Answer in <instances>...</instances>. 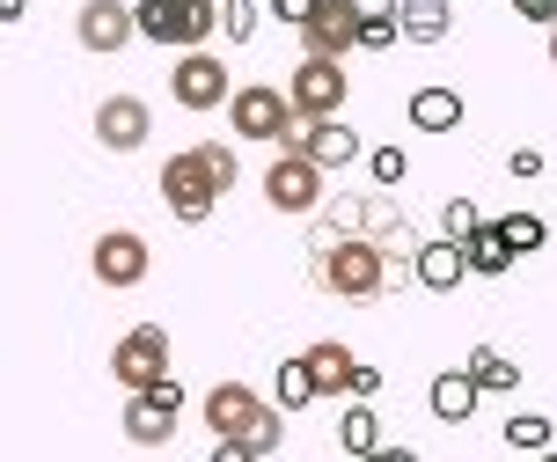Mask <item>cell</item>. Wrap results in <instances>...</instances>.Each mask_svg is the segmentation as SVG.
<instances>
[{"label": "cell", "instance_id": "6da1fadb", "mask_svg": "<svg viewBox=\"0 0 557 462\" xmlns=\"http://www.w3.org/2000/svg\"><path fill=\"white\" fill-rule=\"evenodd\" d=\"M315 287L337 301H374L389 287V250L374 235H323L315 243Z\"/></svg>", "mask_w": 557, "mask_h": 462}, {"label": "cell", "instance_id": "7a4b0ae2", "mask_svg": "<svg viewBox=\"0 0 557 462\" xmlns=\"http://www.w3.org/2000/svg\"><path fill=\"white\" fill-rule=\"evenodd\" d=\"M162 198H169V214L176 220H206L213 206L227 198V184H221V169L206 162V147H184V155H169L162 162Z\"/></svg>", "mask_w": 557, "mask_h": 462}, {"label": "cell", "instance_id": "3957f363", "mask_svg": "<svg viewBox=\"0 0 557 462\" xmlns=\"http://www.w3.org/2000/svg\"><path fill=\"white\" fill-rule=\"evenodd\" d=\"M227 125H235V139H272V147H286L294 139V125H301V110H294V96L272 82H250L227 96Z\"/></svg>", "mask_w": 557, "mask_h": 462}, {"label": "cell", "instance_id": "277c9868", "mask_svg": "<svg viewBox=\"0 0 557 462\" xmlns=\"http://www.w3.org/2000/svg\"><path fill=\"white\" fill-rule=\"evenodd\" d=\"M213 29H221V0H139V37H147V45L191 52Z\"/></svg>", "mask_w": 557, "mask_h": 462}, {"label": "cell", "instance_id": "5b68a950", "mask_svg": "<svg viewBox=\"0 0 557 462\" xmlns=\"http://www.w3.org/2000/svg\"><path fill=\"white\" fill-rule=\"evenodd\" d=\"M323 177H331V169L315 162L308 147H278L272 169H264V206H272V214H315V206H323Z\"/></svg>", "mask_w": 557, "mask_h": 462}, {"label": "cell", "instance_id": "8992f818", "mask_svg": "<svg viewBox=\"0 0 557 462\" xmlns=\"http://www.w3.org/2000/svg\"><path fill=\"white\" fill-rule=\"evenodd\" d=\"M176 418H184V389H176V375H162L154 389H133L125 440H133V448H169V440H176Z\"/></svg>", "mask_w": 557, "mask_h": 462}, {"label": "cell", "instance_id": "52a82bcc", "mask_svg": "<svg viewBox=\"0 0 557 462\" xmlns=\"http://www.w3.org/2000/svg\"><path fill=\"white\" fill-rule=\"evenodd\" d=\"M111 375L125 381V397H133V389H154V381L169 375V330L162 324H133L125 338H117V353H111Z\"/></svg>", "mask_w": 557, "mask_h": 462}, {"label": "cell", "instance_id": "ba28073f", "mask_svg": "<svg viewBox=\"0 0 557 462\" xmlns=\"http://www.w3.org/2000/svg\"><path fill=\"white\" fill-rule=\"evenodd\" d=\"M169 96L184 110H221L227 96H235V82H227L221 52H206V45H191V52L176 59V74H169Z\"/></svg>", "mask_w": 557, "mask_h": 462}, {"label": "cell", "instance_id": "9c48e42d", "mask_svg": "<svg viewBox=\"0 0 557 462\" xmlns=\"http://www.w3.org/2000/svg\"><path fill=\"white\" fill-rule=\"evenodd\" d=\"M286 96H294V110H301V118H337V110H345V59L308 52L301 66H294Z\"/></svg>", "mask_w": 557, "mask_h": 462}, {"label": "cell", "instance_id": "30bf717a", "mask_svg": "<svg viewBox=\"0 0 557 462\" xmlns=\"http://www.w3.org/2000/svg\"><path fill=\"white\" fill-rule=\"evenodd\" d=\"M147 265H154V257H147V243H139L133 228H103V235H96V250H88V272L103 279L111 294L139 287V279H147Z\"/></svg>", "mask_w": 557, "mask_h": 462}, {"label": "cell", "instance_id": "8fae6325", "mask_svg": "<svg viewBox=\"0 0 557 462\" xmlns=\"http://www.w3.org/2000/svg\"><path fill=\"white\" fill-rule=\"evenodd\" d=\"M74 37H82V52H125L139 37V8H125V0H82Z\"/></svg>", "mask_w": 557, "mask_h": 462}, {"label": "cell", "instance_id": "7c38bea8", "mask_svg": "<svg viewBox=\"0 0 557 462\" xmlns=\"http://www.w3.org/2000/svg\"><path fill=\"white\" fill-rule=\"evenodd\" d=\"M301 52H323V59L360 52V8L352 0H315V15L301 23Z\"/></svg>", "mask_w": 557, "mask_h": 462}, {"label": "cell", "instance_id": "4fadbf2b", "mask_svg": "<svg viewBox=\"0 0 557 462\" xmlns=\"http://www.w3.org/2000/svg\"><path fill=\"white\" fill-rule=\"evenodd\" d=\"M147 133H154V110L139 104V96H103V104H96V139H103L111 155L147 147Z\"/></svg>", "mask_w": 557, "mask_h": 462}, {"label": "cell", "instance_id": "5bb4252c", "mask_svg": "<svg viewBox=\"0 0 557 462\" xmlns=\"http://www.w3.org/2000/svg\"><path fill=\"white\" fill-rule=\"evenodd\" d=\"M286 147H308L323 169H352V162H360V133H352L345 118H301Z\"/></svg>", "mask_w": 557, "mask_h": 462}, {"label": "cell", "instance_id": "9a60e30c", "mask_svg": "<svg viewBox=\"0 0 557 462\" xmlns=\"http://www.w3.org/2000/svg\"><path fill=\"white\" fill-rule=\"evenodd\" d=\"M411 272H418V287H433V294H455V287L470 279V250L455 243V235H433V243H418Z\"/></svg>", "mask_w": 557, "mask_h": 462}, {"label": "cell", "instance_id": "2e32d148", "mask_svg": "<svg viewBox=\"0 0 557 462\" xmlns=\"http://www.w3.org/2000/svg\"><path fill=\"white\" fill-rule=\"evenodd\" d=\"M278 440H286V404H257V418L243 426V434H227V440H213L221 448V462H264V455H278Z\"/></svg>", "mask_w": 557, "mask_h": 462}, {"label": "cell", "instance_id": "e0dca14e", "mask_svg": "<svg viewBox=\"0 0 557 462\" xmlns=\"http://www.w3.org/2000/svg\"><path fill=\"white\" fill-rule=\"evenodd\" d=\"M257 404H264V397H257L250 381H213V397H206V426H213V440L243 434V426L257 418Z\"/></svg>", "mask_w": 557, "mask_h": 462}, {"label": "cell", "instance_id": "ac0fdd59", "mask_svg": "<svg viewBox=\"0 0 557 462\" xmlns=\"http://www.w3.org/2000/svg\"><path fill=\"white\" fill-rule=\"evenodd\" d=\"M476 389H484V381H476L470 367H462V375L447 367V375H433V389H425V404H433V418H441V426H462V418L476 411Z\"/></svg>", "mask_w": 557, "mask_h": 462}, {"label": "cell", "instance_id": "d6986e66", "mask_svg": "<svg viewBox=\"0 0 557 462\" xmlns=\"http://www.w3.org/2000/svg\"><path fill=\"white\" fill-rule=\"evenodd\" d=\"M308 367H315V389H323V404H331V397H352V375H360L352 345L323 338V345H308Z\"/></svg>", "mask_w": 557, "mask_h": 462}, {"label": "cell", "instance_id": "ffe728a7", "mask_svg": "<svg viewBox=\"0 0 557 462\" xmlns=\"http://www.w3.org/2000/svg\"><path fill=\"white\" fill-rule=\"evenodd\" d=\"M462 250H470V272H484V279H499L506 265L521 257V250H513V235H506V220H484V228H476Z\"/></svg>", "mask_w": 557, "mask_h": 462}, {"label": "cell", "instance_id": "44dd1931", "mask_svg": "<svg viewBox=\"0 0 557 462\" xmlns=\"http://www.w3.org/2000/svg\"><path fill=\"white\" fill-rule=\"evenodd\" d=\"M411 125L418 133H455V125H462V96H455V88H418Z\"/></svg>", "mask_w": 557, "mask_h": 462}, {"label": "cell", "instance_id": "7402d4cb", "mask_svg": "<svg viewBox=\"0 0 557 462\" xmlns=\"http://www.w3.org/2000/svg\"><path fill=\"white\" fill-rule=\"evenodd\" d=\"M337 448L345 455H382V418H374V404H352L337 418Z\"/></svg>", "mask_w": 557, "mask_h": 462}, {"label": "cell", "instance_id": "603a6c76", "mask_svg": "<svg viewBox=\"0 0 557 462\" xmlns=\"http://www.w3.org/2000/svg\"><path fill=\"white\" fill-rule=\"evenodd\" d=\"M396 15H404V37H411V45H441L447 23H455V15H447V0H404Z\"/></svg>", "mask_w": 557, "mask_h": 462}, {"label": "cell", "instance_id": "cb8c5ba5", "mask_svg": "<svg viewBox=\"0 0 557 462\" xmlns=\"http://www.w3.org/2000/svg\"><path fill=\"white\" fill-rule=\"evenodd\" d=\"M278 404L286 411H301V404H323V389H315V367L301 360H278Z\"/></svg>", "mask_w": 557, "mask_h": 462}, {"label": "cell", "instance_id": "d4e9b609", "mask_svg": "<svg viewBox=\"0 0 557 462\" xmlns=\"http://www.w3.org/2000/svg\"><path fill=\"white\" fill-rule=\"evenodd\" d=\"M470 375L484 381V389H521V360H506L499 345H476V353H470Z\"/></svg>", "mask_w": 557, "mask_h": 462}, {"label": "cell", "instance_id": "484cf974", "mask_svg": "<svg viewBox=\"0 0 557 462\" xmlns=\"http://www.w3.org/2000/svg\"><path fill=\"white\" fill-rule=\"evenodd\" d=\"M360 228H367L382 250H389V257H404V250H411V235H404V214H389V206H367Z\"/></svg>", "mask_w": 557, "mask_h": 462}, {"label": "cell", "instance_id": "4316f807", "mask_svg": "<svg viewBox=\"0 0 557 462\" xmlns=\"http://www.w3.org/2000/svg\"><path fill=\"white\" fill-rule=\"evenodd\" d=\"M506 448H550V418H543V411H513V418H506Z\"/></svg>", "mask_w": 557, "mask_h": 462}, {"label": "cell", "instance_id": "83f0119b", "mask_svg": "<svg viewBox=\"0 0 557 462\" xmlns=\"http://www.w3.org/2000/svg\"><path fill=\"white\" fill-rule=\"evenodd\" d=\"M476 228H484V214H476L470 198H447V206H441V235H455V243H470Z\"/></svg>", "mask_w": 557, "mask_h": 462}, {"label": "cell", "instance_id": "f1b7e54d", "mask_svg": "<svg viewBox=\"0 0 557 462\" xmlns=\"http://www.w3.org/2000/svg\"><path fill=\"white\" fill-rule=\"evenodd\" d=\"M396 37H404V15H367L360 23V52H389Z\"/></svg>", "mask_w": 557, "mask_h": 462}, {"label": "cell", "instance_id": "f546056e", "mask_svg": "<svg viewBox=\"0 0 557 462\" xmlns=\"http://www.w3.org/2000/svg\"><path fill=\"white\" fill-rule=\"evenodd\" d=\"M221 29L235 37V45H250L257 37V0H221Z\"/></svg>", "mask_w": 557, "mask_h": 462}, {"label": "cell", "instance_id": "4dcf8cb0", "mask_svg": "<svg viewBox=\"0 0 557 462\" xmlns=\"http://www.w3.org/2000/svg\"><path fill=\"white\" fill-rule=\"evenodd\" d=\"M367 169H374V184H404V177H411V155H404V147H374Z\"/></svg>", "mask_w": 557, "mask_h": 462}, {"label": "cell", "instance_id": "1f68e13d", "mask_svg": "<svg viewBox=\"0 0 557 462\" xmlns=\"http://www.w3.org/2000/svg\"><path fill=\"white\" fill-rule=\"evenodd\" d=\"M506 235H513V250H543V214H506Z\"/></svg>", "mask_w": 557, "mask_h": 462}, {"label": "cell", "instance_id": "d6a6232c", "mask_svg": "<svg viewBox=\"0 0 557 462\" xmlns=\"http://www.w3.org/2000/svg\"><path fill=\"white\" fill-rule=\"evenodd\" d=\"M206 162L221 169V184L235 191V177H243V162H235V147H221V139H206Z\"/></svg>", "mask_w": 557, "mask_h": 462}, {"label": "cell", "instance_id": "836d02e7", "mask_svg": "<svg viewBox=\"0 0 557 462\" xmlns=\"http://www.w3.org/2000/svg\"><path fill=\"white\" fill-rule=\"evenodd\" d=\"M272 15H278V23H294V29H301L308 15H315V0H272Z\"/></svg>", "mask_w": 557, "mask_h": 462}, {"label": "cell", "instance_id": "e575fe53", "mask_svg": "<svg viewBox=\"0 0 557 462\" xmlns=\"http://www.w3.org/2000/svg\"><path fill=\"white\" fill-rule=\"evenodd\" d=\"M513 8H521V15H529V23H543V29L557 23V0H513Z\"/></svg>", "mask_w": 557, "mask_h": 462}, {"label": "cell", "instance_id": "d590c367", "mask_svg": "<svg viewBox=\"0 0 557 462\" xmlns=\"http://www.w3.org/2000/svg\"><path fill=\"white\" fill-rule=\"evenodd\" d=\"M506 169H513V177H543V155H535V147H513V162H506Z\"/></svg>", "mask_w": 557, "mask_h": 462}, {"label": "cell", "instance_id": "8d00e7d4", "mask_svg": "<svg viewBox=\"0 0 557 462\" xmlns=\"http://www.w3.org/2000/svg\"><path fill=\"white\" fill-rule=\"evenodd\" d=\"M352 8H360V23H367V15H396L404 0H352Z\"/></svg>", "mask_w": 557, "mask_h": 462}, {"label": "cell", "instance_id": "74e56055", "mask_svg": "<svg viewBox=\"0 0 557 462\" xmlns=\"http://www.w3.org/2000/svg\"><path fill=\"white\" fill-rule=\"evenodd\" d=\"M23 8H29V0H0V15H8V23H15V15H23Z\"/></svg>", "mask_w": 557, "mask_h": 462}, {"label": "cell", "instance_id": "f35d334b", "mask_svg": "<svg viewBox=\"0 0 557 462\" xmlns=\"http://www.w3.org/2000/svg\"><path fill=\"white\" fill-rule=\"evenodd\" d=\"M550 66H557V23H550Z\"/></svg>", "mask_w": 557, "mask_h": 462}]
</instances>
